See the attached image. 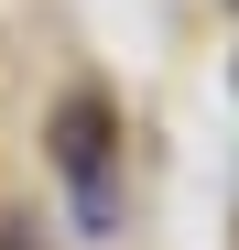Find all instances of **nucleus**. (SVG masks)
<instances>
[{
  "label": "nucleus",
  "instance_id": "1",
  "mask_svg": "<svg viewBox=\"0 0 239 250\" xmlns=\"http://www.w3.org/2000/svg\"><path fill=\"white\" fill-rule=\"evenodd\" d=\"M55 163H65V185H76L87 239H109V98H98V87H76V98L55 109Z\"/></svg>",
  "mask_w": 239,
  "mask_h": 250
}]
</instances>
